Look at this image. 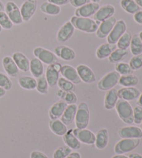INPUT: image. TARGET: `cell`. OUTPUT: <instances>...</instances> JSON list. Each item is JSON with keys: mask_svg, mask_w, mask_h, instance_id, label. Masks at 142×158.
Wrapping results in <instances>:
<instances>
[{"mask_svg": "<svg viewBox=\"0 0 142 158\" xmlns=\"http://www.w3.org/2000/svg\"><path fill=\"white\" fill-rule=\"evenodd\" d=\"M70 22L74 27L75 29L87 33H96L98 28V25L101 23L90 18H82L76 15L71 18Z\"/></svg>", "mask_w": 142, "mask_h": 158, "instance_id": "obj_1", "label": "cell"}, {"mask_svg": "<svg viewBox=\"0 0 142 158\" xmlns=\"http://www.w3.org/2000/svg\"><path fill=\"white\" fill-rule=\"evenodd\" d=\"M115 108L119 118L125 123L132 124L133 123V108L128 101L119 98Z\"/></svg>", "mask_w": 142, "mask_h": 158, "instance_id": "obj_2", "label": "cell"}, {"mask_svg": "<svg viewBox=\"0 0 142 158\" xmlns=\"http://www.w3.org/2000/svg\"><path fill=\"white\" fill-rule=\"evenodd\" d=\"M90 112L89 106L85 102L81 103L77 106L75 117V123L78 129L86 128L90 123Z\"/></svg>", "mask_w": 142, "mask_h": 158, "instance_id": "obj_3", "label": "cell"}, {"mask_svg": "<svg viewBox=\"0 0 142 158\" xmlns=\"http://www.w3.org/2000/svg\"><path fill=\"white\" fill-rule=\"evenodd\" d=\"M121 75L117 72L112 71L101 78L97 84V87L101 91H108L114 88L119 83Z\"/></svg>", "mask_w": 142, "mask_h": 158, "instance_id": "obj_4", "label": "cell"}, {"mask_svg": "<svg viewBox=\"0 0 142 158\" xmlns=\"http://www.w3.org/2000/svg\"><path fill=\"white\" fill-rule=\"evenodd\" d=\"M140 139H122L115 146V152L117 155L130 153L140 145Z\"/></svg>", "mask_w": 142, "mask_h": 158, "instance_id": "obj_5", "label": "cell"}, {"mask_svg": "<svg viewBox=\"0 0 142 158\" xmlns=\"http://www.w3.org/2000/svg\"><path fill=\"white\" fill-rule=\"evenodd\" d=\"M4 12L10 18L11 22L15 25H20L23 22L20 12V8L15 2L8 1L6 3Z\"/></svg>", "mask_w": 142, "mask_h": 158, "instance_id": "obj_6", "label": "cell"}, {"mask_svg": "<svg viewBox=\"0 0 142 158\" xmlns=\"http://www.w3.org/2000/svg\"><path fill=\"white\" fill-rule=\"evenodd\" d=\"M33 53L35 58L39 59L42 63L47 65L57 63L58 58L55 53L42 47H37L33 51Z\"/></svg>", "mask_w": 142, "mask_h": 158, "instance_id": "obj_7", "label": "cell"}, {"mask_svg": "<svg viewBox=\"0 0 142 158\" xmlns=\"http://www.w3.org/2000/svg\"><path fill=\"white\" fill-rule=\"evenodd\" d=\"M62 64L58 63V62L52 64L48 65L45 72V77L49 84V87L53 88L57 85L58 79L60 78L59 75L61 73V69Z\"/></svg>", "mask_w": 142, "mask_h": 158, "instance_id": "obj_8", "label": "cell"}, {"mask_svg": "<svg viewBox=\"0 0 142 158\" xmlns=\"http://www.w3.org/2000/svg\"><path fill=\"white\" fill-rule=\"evenodd\" d=\"M127 25L123 19L117 20L110 34L107 37V42L110 44H116L124 33L126 32Z\"/></svg>", "mask_w": 142, "mask_h": 158, "instance_id": "obj_9", "label": "cell"}, {"mask_svg": "<svg viewBox=\"0 0 142 158\" xmlns=\"http://www.w3.org/2000/svg\"><path fill=\"white\" fill-rule=\"evenodd\" d=\"M38 2L37 0H26L20 7V12L23 22L31 20L37 10Z\"/></svg>", "mask_w": 142, "mask_h": 158, "instance_id": "obj_10", "label": "cell"}, {"mask_svg": "<svg viewBox=\"0 0 142 158\" xmlns=\"http://www.w3.org/2000/svg\"><path fill=\"white\" fill-rule=\"evenodd\" d=\"M73 134L81 143L87 145L94 144L96 135L88 129H73Z\"/></svg>", "mask_w": 142, "mask_h": 158, "instance_id": "obj_11", "label": "cell"}, {"mask_svg": "<svg viewBox=\"0 0 142 158\" xmlns=\"http://www.w3.org/2000/svg\"><path fill=\"white\" fill-rule=\"evenodd\" d=\"M76 71L80 77L81 81L85 83L91 84L95 83L96 77L93 70L86 64H80L76 67Z\"/></svg>", "mask_w": 142, "mask_h": 158, "instance_id": "obj_12", "label": "cell"}, {"mask_svg": "<svg viewBox=\"0 0 142 158\" xmlns=\"http://www.w3.org/2000/svg\"><path fill=\"white\" fill-rule=\"evenodd\" d=\"M117 19L115 16L112 17L110 19L101 22L98 25V28L96 32V35L98 38L103 39L107 38L110 33L111 32L112 28L115 26Z\"/></svg>", "mask_w": 142, "mask_h": 158, "instance_id": "obj_13", "label": "cell"}, {"mask_svg": "<svg viewBox=\"0 0 142 158\" xmlns=\"http://www.w3.org/2000/svg\"><path fill=\"white\" fill-rule=\"evenodd\" d=\"M75 31V28L71 22H67L60 28L56 35L57 40L61 43H64L72 37Z\"/></svg>", "mask_w": 142, "mask_h": 158, "instance_id": "obj_14", "label": "cell"}, {"mask_svg": "<svg viewBox=\"0 0 142 158\" xmlns=\"http://www.w3.org/2000/svg\"><path fill=\"white\" fill-rule=\"evenodd\" d=\"M99 8H100L99 4L90 2L82 6L81 7L76 8L75 10V15L82 17V18H90L95 15Z\"/></svg>", "mask_w": 142, "mask_h": 158, "instance_id": "obj_15", "label": "cell"}, {"mask_svg": "<svg viewBox=\"0 0 142 158\" xmlns=\"http://www.w3.org/2000/svg\"><path fill=\"white\" fill-rule=\"evenodd\" d=\"M118 135L122 139H140L142 131L137 126H126L119 130Z\"/></svg>", "mask_w": 142, "mask_h": 158, "instance_id": "obj_16", "label": "cell"}, {"mask_svg": "<svg viewBox=\"0 0 142 158\" xmlns=\"http://www.w3.org/2000/svg\"><path fill=\"white\" fill-rule=\"evenodd\" d=\"M2 66L5 72L10 77H18L19 74V69L13 60L12 57L6 56L2 59Z\"/></svg>", "mask_w": 142, "mask_h": 158, "instance_id": "obj_17", "label": "cell"}, {"mask_svg": "<svg viewBox=\"0 0 142 158\" xmlns=\"http://www.w3.org/2000/svg\"><path fill=\"white\" fill-rule=\"evenodd\" d=\"M61 74L62 77L71 81L74 85H78L82 82L77 71H76V69L72 66L69 65V64L62 65Z\"/></svg>", "mask_w": 142, "mask_h": 158, "instance_id": "obj_18", "label": "cell"}, {"mask_svg": "<svg viewBox=\"0 0 142 158\" xmlns=\"http://www.w3.org/2000/svg\"><path fill=\"white\" fill-rule=\"evenodd\" d=\"M115 8L111 4H106L100 6L94 15V20L98 22H103L114 16Z\"/></svg>", "mask_w": 142, "mask_h": 158, "instance_id": "obj_19", "label": "cell"}, {"mask_svg": "<svg viewBox=\"0 0 142 158\" xmlns=\"http://www.w3.org/2000/svg\"><path fill=\"white\" fill-rule=\"evenodd\" d=\"M117 94L119 98L120 99L130 101L137 99L141 92L135 87H123V88L117 90Z\"/></svg>", "mask_w": 142, "mask_h": 158, "instance_id": "obj_20", "label": "cell"}, {"mask_svg": "<svg viewBox=\"0 0 142 158\" xmlns=\"http://www.w3.org/2000/svg\"><path fill=\"white\" fill-rule=\"evenodd\" d=\"M53 53L57 57L65 61H72L76 58V53L73 49L65 45H59L54 49Z\"/></svg>", "mask_w": 142, "mask_h": 158, "instance_id": "obj_21", "label": "cell"}, {"mask_svg": "<svg viewBox=\"0 0 142 158\" xmlns=\"http://www.w3.org/2000/svg\"><path fill=\"white\" fill-rule=\"evenodd\" d=\"M12 58L19 70L23 72L29 71L30 60L23 53L19 52L13 53Z\"/></svg>", "mask_w": 142, "mask_h": 158, "instance_id": "obj_22", "label": "cell"}, {"mask_svg": "<svg viewBox=\"0 0 142 158\" xmlns=\"http://www.w3.org/2000/svg\"><path fill=\"white\" fill-rule=\"evenodd\" d=\"M67 106L64 101L60 100L53 104L49 110V116L51 119H58L63 114Z\"/></svg>", "mask_w": 142, "mask_h": 158, "instance_id": "obj_23", "label": "cell"}, {"mask_svg": "<svg viewBox=\"0 0 142 158\" xmlns=\"http://www.w3.org/2000/svg\"><path fill=\"white\" fill-rule=\"evenodd\" d=\"M76 111H77V106L76 104L67 105L66 109L61 117L62 122L66 126L71 125L75 119Z\"/></svg>", "mask_w": 142, "mask_h": 158, "instance_id": "obj_24", "label": "cell"}, {"mask_svg": "<svg viewBox=\"0 0 142 158\" xmlns=\"http://www.w3.org/2000/svg\"><path fill=\"white\" fill-rule=\"evenodd\" d=\"M109 142V133L106 128L100 129L96 135L94 144L96 148L103 150L107 147Z\"/></svg>", "mask_w": 142, "mask_h": 158, "instance_id": "obj_25", "label": "cell"}, {"mask_svg": "<svg viewBox=\"0 0 142 158\" xmlns=\"http://www.w3.org/2000/svg\"><path fill=\"white\" fill-rule=\"evenodd\" d=\"M116 45L106 42L101 44L96 51V56L100 60L108 58L111 53L116 49Z\"/></svg>", "mask_w": 142, "mask_h": 158, "instance_id": "obj_26", "label": "cell"}, {"mask_svg": "<svg viewBox=\"0 0 142 158\" xmlns=\"http://www.w3.org/2000/svg\"><path fill=\"white\" fill-rule=\"evenodd\" d=\"M62 137L65 145L69 147L72 150H78L81 148V143L73 134V129L67 131Z\"/></svg>", "mask_w": 142, "mask_h": 158, "instance_id": "obj_27", "label": "cell"}, {"mask_svg": "<svg viewBox=\"0 0 142 158\" xmlns=\"http://www.w3.org/2000/svg\"><path fill=\"white\" fill-rule=\"evenodd\" d=\"M118 100L119 97L117 94V90L115 88H112L108 90V91H107L106 96H105V108H106V109L108 110L115 108Z\"/></svg>", "mask_w": 142, "mask_h": 158, "instance_id": "obj_28", "label": "cell"}, {"mask_svg": "<svg viewBox=\"0 0 142 158\" xmlns=\"http://www.w3.org/2000/svg\"><path fill=\"white\" fill-rule=\"evenodd\" d=\"M29 71L34 78H38L44 75V68L43 63L37 58H34L30 60Z\"/></svg>", "mask_w": 142, "mask_h": 158, "instance_id": "obj_29", "label": "cell"}, {"mask_svg": "<svg viewBox=\"0 0 142 158\" xmlns=\"http://www.w3.org/2000/svg\"><path fill=\"white\" fill-rule=\"evenodd\" d=\"M49 128L52 132L58 136H63L68 131L67 126L60 119H51Z\"/></svg>", "mask_w": 142, "mask_h": 158, "instance_id": "obj_30", "label": "cell"}, {"mask_svg": "<svg viewBox=\"0 0 142 158\" xmlns=\"http://www.w3.org/2000/svg\"><path fill=\"white\" fill-rule=\"evenodd\" d=\"M40 9L43 13L51 16L58 15L61 12V6L48 2L42 3L40 6Z\"/></svg>", "mask_w": 142, "mask_h": 158, "instance_id": "obj_31", "label": "cell"}, {"mask_svg": "<svg viewBox=\"0 0 142 158\" xmlns=\"http://www.w3.org/2000/svg\"><path fill=\"white\" fill-rule=\"evenodd\" d=\"M18 84L22 89L26 90H33L36 89L37 81L34 77L24 76L18 78Z\"/></svg>", "mask_w": 142, "mask_h": 158, "instance_id": "obj_32", "label": "cell"}, {"mask_svg": "<svg viewBox=\"0 0 142 158\" xmlns=\"http://www.w3.org/2000/svg\"><path fill=\"white\" fill-rule=\"evenodd\" d=\"M139 83V78L136 75L128 74L121 76L119 80V84L123 87H135Z\"/></svg>", "mask_w": 142, "mask_h": 158, "instance_id": "obj_33", "label": "cell"}, {"mask_svg": "<svg viewBox=\"0 0 142 158\" xmlns=\"http://www.w3.org/2000/svg\"><path fill=\"white\" fill-rule=\"evenodd\" d=\"M120 6L124 11L131 15H134L139 10H140V7L137 5L135 0H121Z\"/></svg>", "mask_w": 142, "mask_h": 158, "instance_id": "obj_34", "label": "cell"}, {"mask_svg": "<svg viewBox=\"0 0 142 158\" xmlns=\"http://www.w3.org/2000/svg\"><path fill=\"white\" fill-rule=\"evenodd\" d=\"M127 56H128V51L116 48L108 57V61L110 63H118L124 60Z\"/></svg>", "mask_w": 142, "mask_h": 158, "instance_id": "obj_35", "label": "cell"}, {"mask_svg": "<svg viewBox=\"0 0 142 158\" xmlns=\"http://www.w3.org/2000/svg\"><path fill=\"white\" fill-rule=\"evenodd\" d=\"M56 95L61 98V100L64 101L67 105L76 104L78 101L77 96L74 92H65L61 89H59L56 92Z\"/></svg>", "mask_w": 142, "mask_h": 158, "instance_id": "obj_36", "label": "cell"}, {"mask_svg": "<svg viewBox=\"0 0 142 158\" xmlns=\"http://www.w3.org/2000/svg\"><path fill=\"white\" fill-rule=\"evenodd\" d=\"M130 49V52L133 56H137L142 53V42L138 34H135L132 36Z\"/></svg>", "mask_w": 142, "mask_h": 158, "instance_id": "obj_37", "label": "cell"}, {"mask_svg": "<svg viewBox=\"0 0 142 158\" xmlns=\"http://www.w3.org/2000/svg\"><path fill=\"white\" fill-rule=\"evenodd\" d=\"M132 34L128 31L124 33V34L119 38L118 42H116V47L121 49L127 50L130 47V42L132 40Z\"/></svg>", "mask_w": 142, "mask_h": 158, "instance_id": "obj_38", "label": "cell"}, {"mask_svg": "<svg viewBox=\"0 0 142 158\" xmlns=\"http://www.w3.org/2000/svg\"><path fill=\"white\" fill-rule=\"evenodd\" d=\"M57 85L58 86L60 89L65 92H74L75 85L72 82L67 80L63 77L59 78Z\"/></svg>", "mask_w": 142, "mask_h": 158, "instance_id": "obj_39", "label": "cell"}, {"mask_svg": "<svg viewBox=\"0 0 142 158\" xmlns=\"http://www.w3.org/2000/svg\"><path fill=\"white\" fill-rule=\"evenodd\" d=\"M37 86L36 89L39 93L42 94H46L48 93V89H49V84L46 79L45 76L43 75L42 77L37 78Z\"/></svg>", "mask_w": 142, "mask_h": 158, "instance_id": "obj_40", "label": "cell"}, {"mask_svg": "<svg viewBox=\"0 0 142 158\" xmlns=\"http://www.w3.org/2000/svg\"><path fill=\"white\" fill-rule=\"evenodd\" d=\"M115 71L117 72L121 76L131 74L133 72V70L131 69L129 64L123 63V62H119L118 63H116Z\"/></svg>", "mask_w": 142, "mask_h": 158, "instance_id": "obj_41", "label": "cell"}, {"mask_svg": "<svg viewBox=\"0 0 142 158\" xmlns=\"http://www.w3.org/2000/svg\"><path fill=\"white\" fill-rule=\"evenodd\" d=\"M13 22H11L4 11L0 12V26L2 27V29L10 30L13 28Z\"/></svg>", "mask_w": 142, "mask_h": 158, "instance_id": "obj_42", "label": "cell"}, {"mask_svg": "<svg viewBox=\"0 0 142 158\" xmlns=\"http://www.w3.org/2000/svg\"><path fill=\"white\" fill-rule=\"evenodd\" d=\"M72 150L67 146H62L56 149L53 155V158H66L72 153Z\"/></svg>", "mask_w": 142, "mask_h": 158, "instance_id": "obj_43", "label": "cell"}, {"mask_svg": "<svg viewBox=\"0 0 142 158\" xmlns=\"http://www.w3.org/2000/svg\"><path fill=\"white\" fill-rule=\"evenodd\" d=\"M0 87L4 89L6 91L10 90L13 87V82L7 75L0 72Z\"/></svg>", "mask_w": 142, "mask_h": 158, "instance_id": "obj_44", "label": "cell"}, {"mask_svg": "<svg viewBox=\"0 0 142 158\" xmlns=\"http://www.w3.org/2000/svg\"><path fill=\"white\" fill-rule=\"evenodd\" d=\"M129 65L133 71H137L142 67V53L137 56H134L130 59Z\"/></svg>", "mask_w": 142, "mask_h": 158, "instance_id": "obj_45", "label": "cell"}, {"mask_svg": "<svg viewBox=\"0 0 142 158\" xmlns=\"http://www.w3.org/2000/svg\"><path fill=\"white\" fill-rule=\"evenodd\" d=\"M133 122L140 124L142 121V107L136 106L133 109Z\"/></svg>", "mask_w": 142, "mask_h": 158, "instance_id": "obj_46", "label": "cell"}, {"mask_svg": "<svg viewBox=\"0 0 142 158\" xmlns=\"http://www.w3.org/2000/svg\"><path fill=\"white\" fill-rule=\"evenodd\" d=\"M90 2V0H70L69 3L73 7L78 8Z\"/></svg>", "mask_w": 142, "mask_h": 158, "instance_id": "obj_47", "label": "cell"}, {"mask_svg": "<svg viewBox=\"0 0 142 158\" xmlns=\"http://www.w3.org/2000/svg\"><path fill=\"white\" fill-rule=\"evenodd\" d=\"M48 2L52 3V4L58 6H65L70 2V0H47Z\"/></svg>", "mask_w": 142, "mask_h": 158, "instance_id": "obj_48", "label": "cell"}, {"mask_svg": "<svg viewBox=\"0 0 142 158\" xmlns=\"http://www.w3.org/2000/svg\"><path fill=\"white\" fill-rule=\"evenodd\" d=\"M30 157L31 158H49L47 156V155H45L44 153H42V152L38 151H33L32 153H31Z\"/></svg>", "mask_w": 142, "mask_h": 158, "instance_id": "obj_49", "label": "cell"}, {"mask_svg": "<svg viewBox=\"0 0 142 158\" xmlns=\"http://www.w3.org/2000/svg\"><path fill=\"white\" fill-rule=\"evenodd\" d=\"M133 15H134L133 18H134V20L136 23L142 25V10H139L138 12L134 14Z\"/></svg>", "mask_w": 142, "mask_h": 158, "instance_id": "obj_50", "label": "cell"}, {"mask_svg": "<svg viewBox=\"0 0 142 158\" xmlns=\"http://www.w3.org/2000/svg\"><path fill=\"white\" fill-rule=\"evenodd\" d=\"M66 158H81V156L77 152H72Z\"/></svg>", "mask_w": 142, "mask_h": 158, "instance_id": "obj_51", "label": "cell"}, {"mask_svg": "<svg viewBox=\"0 0 142 158\" xmlns=\"http://www.w3.org/2000/svg\"><path fill=\"white\" fill-rule=\"evenodd\" d=\"M129 158H142V156L139 153H131L130 154Z\"/></svg>", "mask_w": 142, "mask_h": 158, "instance_id": "obj_52", "label": "cell"}, {"mask_svg": "<svg viewBox=\"0 0 142 158\" xmlns=\"http://www.w3.org/2000/svg\"><path fill=\"white\" fill-rule=\"evenodd\" d=\"M6 91L4 89H3L2 87H0V98L4 97L6 95Z\"/></svg>", "mask_w": 142, "mask_h": 158, "instance_id": "obj_53", "label": "cell"}, {"mask_svg": "<svg viewBox=\"0 0 142 158\" xmlns=\"http://www.w3.org/2000/svg\"><path fill=\"white\" fill-rule=\"evenodd\" d=\"M137 105L139 106H141L142 107V92L140 94V97H139V98H137Z\"/></svg>", "mask_w": 142, "mask_h": 158, "instance_id": "obj_54", "label": "cell"}, {"mask_svg": "<svg viewBox=\"0 0 142 158\" xmlns=\"http://www.w3.org/2000/svg\"><path fill=\"white\" fill-rule=\"evenodd\" d=\"M112 158H129V157H127L124 155H116V156H113Z\"/></svg>", "mask_w": 142, "mask_h": 158, "instance_id": "obj_55", "label": "cell"}, {"mask_svg": "<svg viewBox=\"0 0 142 158\" xmlns=\"http://www.w3.org/2000/svg\"><path fill=\"white\" fill-rule=\"evenodd\" d=\"M4 6H5V5L4 4V3H3L1 0H0V12L4 10Z\"/></svg>", "mask_w": 142, "mask_h": 158, "instance_id": "obj_56", "label": "cell"}, {"mask_svg": "<svg viewBox=\"0 0 142 158\" xmlns=\"http://www.w3.org/2000/svg\"><path fill=\"white\" fill-rule=\"evenodd\" d=\"M135 1L137 3L139 6L140 8H142V0H135Z\"/></svg>", "mask_w": 142, "mask_h": 158, "instance_id": "obj_57", "label": "cell"}, {"mask_svg": "<svg viewBox=\"0 0 142 158\" xmlns=\"http://www.w3.org/2000/svg\"><path fill=\"white\" fill-rule=\"evenodd\" d=\"M90 1L94 3H97V4H99V3L101 2V0H90Z\"/></svg>", "mask_w": 142, "mask_h": 158, "instance_id": "obj_58", "label": "cell"}, {"mask_svg": "<svg viewBox=\"0 0 142 158\" xmlns=\"http://www.w3.org/2000/svg\"><path fill=\"white\" fill-rule=\"evenodd\" d=\"M138 35H139V37H140V38L141 40V42H142V31H140V33H139Z\"/></svg>", "mask_w": 142, "mask_h": 158, "instance_id": "obj_59", "label": "cell"}, {"mask_svg": "<svg viewBox=\"0 0 142 158\" xmlns=\"http://www.w3.org/2000/svg\"><path fill=\"white\" fill-rule=\"evenodd\" d=\"M2 31V28L1 26H0V33H1Z\"/></svg>", "mask_w": 142, "mask_h": 158, "instance_id": "obj_60", "label": "cell"}, {"mask_svg": "<svg viewBox=\"0 0 142 158\" xmlns=\"http://www.w3.org/2000/svg\"><path fill=\"white\" fill-rule=\"evenodd\" d=\"M141 131H142V121H141Z\"/></svg>", "mask_w": 142, "mask_h": 158, "instance_id": "obj_61", "label": "cell"}]
</instances>
